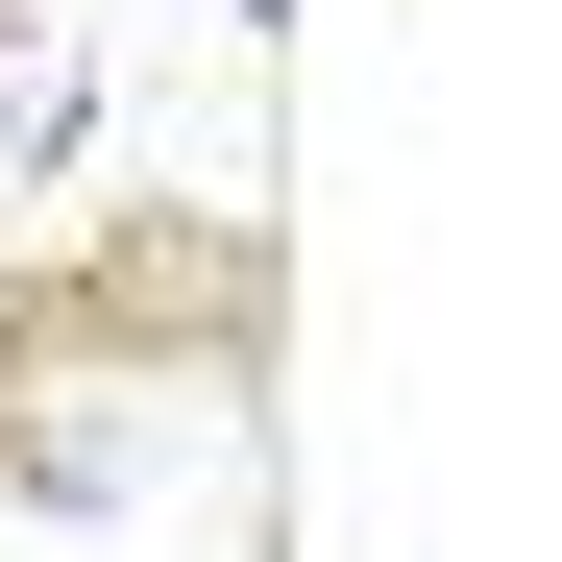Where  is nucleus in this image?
I'll return each instance as SVG.
<instances>
[{
    "instance_id": "1",
    "label": "nucleus",
    "mask_w": 562,
    "mask_h": 562,
    "mask_svg": "<svg viewBox=\"0 0 562 562\" xmlns=\"http://www.w3.org/2000/svg\"><path fill=\"white\" fill-rule=\"evenodd\" d=\"M49 147H74V49H49V25H0V196H25Z\"/></svg>"
}]
</instances>
